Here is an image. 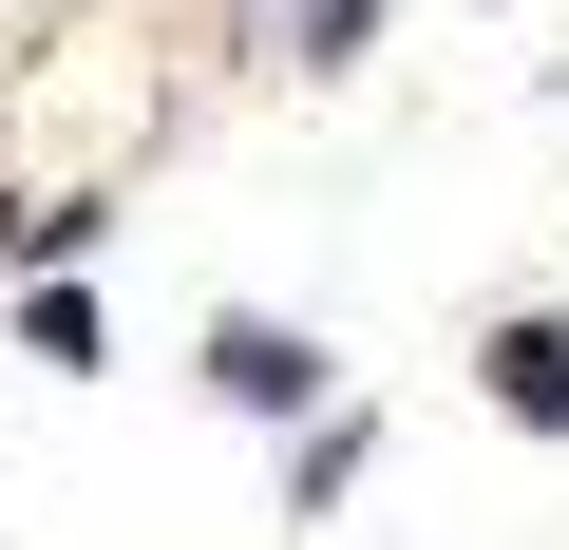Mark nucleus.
Wrapping results in <instances>:
<instances>
[{"label":"nucleus","mask_w":569,"mask_h":550,"mask_svg":"<svg viewBox=\"0 0 569 550\" xmlns=\"http://www.w3.org/2000/svg\"><path fill=\"white\" fill-rule=\"evenodd\" d=\"M493 399H512L531 437H569V323H512V342H493Z\"/></svg>","instance_id":"obj_2"},{"label":"nucleus","mask_w":569,"mask_h":550,"mask_svg":"<svg viewBox=\"0 0 569 550\" xmlns=\"http://www.w3.org/2000/svg\"><path fill=\"white\" fill-rule=\"evenodd\" d=\"M209 380H228L247 418H305V399H323V361L284 342V323H209Z\"/></svg>","instance_id":"obj_1"}]
</instances>
